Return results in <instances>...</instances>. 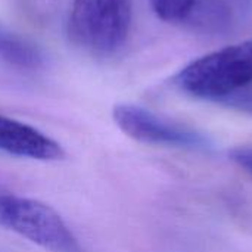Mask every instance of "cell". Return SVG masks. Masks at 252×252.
Returning a JSON list of instances; mask_svg holds the SVG:
<instances>
[{
  "label": "cell",
  "instance_id": "6da1fadb",
  "mask_svg": "<svg viewBox=\"0 0 252 252\" xmlns=\"http://www.w3.org/2000/svg\"><path fill=\"white\" fill-rule=\"evenodd\" d=\"M174 84L188 96L226 105L252 86V40L192 61L176 74Z\"/></svg>",
  "mask_w": 252,
  "mask_h": 252
},
{
  "label": "cell",
  "instance_id": "7a4b0ae2",
  "mask_svg": "<svg viewBox=\"0 0 252 252\" xmlns=\"http://www.w3.org/2000/svg\"><path fill=\"white\" fill-rule=\"evenodd\" d=\"M131 22L130 0H74L66 30L75 46L105 56L126 44Z\"/></svg>",
  "mask_w": 252,
  "mask_h": 252
},
{
  "label": "cell",
  "instance_id": "3957f363",
  "mask_svg": "<svg viewBox=\"0 0 252 252\" xmlns=\"http://www.w3.org/2000/svg\"><path fill=\"white\" fill-rule=\"evenodd\" d=\"M0 226L50 252H83L62 217L47 204L0 193Z\"/></svg>",
  "mask_w": 252,
  "mask_h": 252
},
{
  "label": "cell",
  "instance_id": "277c9868",
  "mask_svg": "<svg viewBox=\"0 0 252 252\" xmlns=\"http://www.w3.org/2000/svg\"><path fill=\"white\" fill-rule=\"evenodd\" d=\"M112 118L124 134L140 143L188 149H205L208 146V140L204 134L168 121L137 105H115Z\"/></svg>",
  "mask_w": 252,
  "mask_h": 252
},
{
  "label": "cell",
  "instance_id": "5b68a950",
  "mask_svg": "<svg viewBox=\"0 0 252 252\" xmlns=\"http://www.w3.org/2000/svg\"><path fill=\"white\" fill-rule=\"evenodd\" d=\"M0 151L37 161H58L65 157L56 140L32 126L3 115H0Z\"/></svg>",
  "mask_w": 252,
  "mask_h": 252
},
{
  "label": "cell",
  "instance_id": "8992f818",
  "mask_svg": "<svg viewBox=\"0 0 252 252\" xmlns=\"http://www.w3.org/2000/svg\"><path fill=\"white\" fill-rule=\"evenodd\" d=\"M0 59L22 69H35L43 65V53L35 44L3 28H0Z\"/></svg>",
  "mask_w": 252,
  "mask_h": 252
},
{
  "label": "cell",
  "instance_id": "52a82bcc",
  "mask_svg": "<svg viewBox=\"0 0 252 252\" xmlns=\"http://www.w3.org/2000/svg\"><path fill=\"white\" fill-rule=\"evenodd\" d=\"M232 19L230 9L223 0H196L186 22L207 31H220Z\"/></svg>",
  "mask_w": 252,
  "mask_h": 252
},
{
  "label": "cell",
  "instance_id": "ba28073f",
  "mask_svg": "<svg viewBox=\"0 0 252 252\" xmlns=\"http://www.w3.org/2000/svg\"><path fill=\"white\" fill-rule=\"evenodd\" d=\"M154 13L165 22L183 24L189 19L196 0H149Z\"/></svg>",
  "mask_w": 252,
  "mask_h": 252
},
{
  "label": "cell",
  "instance_id": "9c48e42d",
  "mask_svg": "<svg viewBox=\"0 0 252 252\" xmlns=\"http://www.w3.org/2000/svg\"><path fill=\"white\" fill-rule=\"evenodd\" d=\"M229 157L235 164H238L252 177V146L235 148L229 152Z\"/></svg>",
  "mask_w": 252,
  "mask_h": 252
},
{
  "label": "cell",
  "instance_id": "30bf717a",
  "mask_svg": "<svg viewBox=\"0 0 252 252\" xmlns=\"http://www.w3.org/2000/svg\"><path fill=\"white\" fill-rule=\"evenodd\" d=\"M226 105L230 108L252 114V86L248 87L247 90H244L242 93L236 94L235 97H232Z\"/></svg>",
  "mask_w": 252,
  "mask_h": 252
}]
</instances>
